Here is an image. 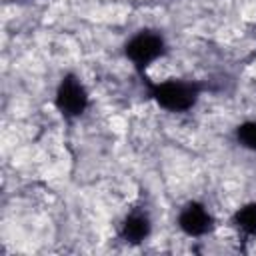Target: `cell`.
<instances>
[{"mask_svg":"<svg viewBox=\"0 0 256 256\" xmlns=\"http://www.w3.org/2000/svg\"><path fill=\"white\" fill-rule=\"evenodd\" d=\"M142 82L148 86V94L152 100H156L162 108L170 112H186L190 110L200 96V84L186 82V80H166L160 84L148 82V78L142 76Z\"/></svg>","mask_w":256,"mask_h":256,"instance_id":"cell-1","label":"cell"},{"mask_svg":"<svg viewBox=\"0 0 256 256\" xmlns=\"http://www.w3.org/2000/svg\"><path fill=\"white\" fill-rule=\"evenodd\" d=\"M124 54L138 68V72H142V68H146L148 64L166 54V42L162 34L154 30H140L126 42Z\"/></svg>","mask_w":256,"mask_h":256,"instance_id":"cell-2","label":"cell"},{"mask_svg":"<svg viewBox=\"0 0 256 256\" xmlns=\"http://www.w3.org/2000/svg\"><path fill=\"white\" fill-rule=\"evenodd\" d=\"M54 104L64 118H76L88 108V92L74 74H66L56 88Z\"/></svg>","mask_w":256,"mask_h":256,"instance_id":"cell-3","label":"cell"},{"mask_svg":"<svg viewBox=\"0 0 256 256\" xmlns=\"http://www.w3.org/2000/svg\"><path fill=\"white\" fill-rule=\"evenodd\" d=\"M178 226L188 236H204L214 228V218L200 202H188L178 214Z\"/></svg>","mask_w":256,"mask_h":256,"instance_id":"cell-4","label":"cell"},{"mask_svg":"<svg viewBox=\"0 0 256 256\" xmlns=\"http://www.w3.org/2000/svg\"><path fill=\"white\" fill-rule=\"evenodd\" d=\"M150 230H152V222H150V216L142 210H134L130 212L122 224H120V238L126 242V244H142L148 236H150Z\"/></svg>","mask_w":256,"mask_h":256,"instance_id":"cell-5","label":"cell"},{"mask_svg":"<svg viewBox=\"0 0 256 256\" xmlns=\"http://www.w3.org/2000/svg\"><path fill=\"white\" fill-rule=\"evenodd\" d=\"M234 226L246 234V236H256V202L244 204L242 208H238L232 216Z\"/></svg>","mask_w":256,"mask_h":256,"instance_id":"cell-6","label":"cell"},{"mask_svg":"<svg viewBox=\"0 0 256 256\" xmlns=\"http://www.w3.org/2000/svg\"><path fill=\"white\" fill-rule=\"evenodd\" d=\"M236 140L240 146L256 152V122H242L236 128Z\"/></svg>","mask_w":256,"mask_h":256,"instance_id":"cell-7","label":"cell"}]
</instances>
